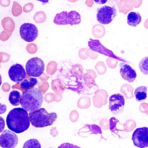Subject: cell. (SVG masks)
I'll return each mask as SVG.
<instances>
[{
	"label": "cell",
	"instance_id": "cell-1",
	"mask_svg": "<svg viewBox=\"0 0 148 148\" xmlns=\"http://www.w3.org/2000/svg\"><path fill=\"white\" fill-rule=\"evenodd\" d=\"M30 122L29 114L24 108H14L9 112L7 117L8 129L16 133L27 130L30 126Z\"/></svg>",
	"mask_w": 148,
	"mask_h": 148
},
{
	"label": "cell",
	"instance_id": "cell-2",
	"mask_svg": "<svg viewBox=\"0 0 148 148\" xmlns=\"http://www.w3.org/2000/svg\"><path fill=\"white\" fill-rule=\"evenodd\" d=\"M44 100L43 94L38 88L27 89L23 92L21 97L22 108L29 112L40 109Z\"/></svg>",
	"mask_w": 148,
	"mask_h": 148
},
{
	"label": "cell",
	"instance_id": "cell-3",
	"mask_svg": "<svg viewBox=\"0 0 148 148\" xmlns=\"http://www.w3.org/2000/svg\"><path fill=\"white\" fill-rule=\"evenodd\" d=\"M29 115L31 123L36 128H43L52 125L58 117L55 112L48 113L43 108L30 112Z\"/></svg>",
	"mask_w": 148,
	"mask_h": 148
},
{
	"label": "cell",
	"instance_id": "cell-4",
	"mask_svg": "<svg viewBox=\"0 0 148 148\" xmlns=\"http://www.w3.org/2000/svg\"><path fill=\"white\" fill-rule=\"evenodd\" d=\"M81 21L80 14L75 11H71L69 12H62L57 14L53 20L54 24L58 25H77L81 23Z\"/></svg>",
	"mask_w": 148,
	"mask_h": 148
},
{
	"label": "cell",
	"instance_id": "cell-5",
	"mask_svg": "<svg viewBox=\"0 0 148 148\" xmlns=\"http://www.w3.org/2000/svg\"><path fill=\"white\" fill-rule=\"evenodd\" d=\"M25 67L28 76L37 77L43 74L45 66L44 61L41 59L36 57L28 60Z\"/></svg>",
	"mask_w": 148,
	"mask_h": 148
},
{
	"label": "cell",
	"instance_id": "cell-6",
	"mask_svg": "<svg viewBox=\"0 0 148 148\" xmlns=\"http://www.w3.org/2000/svg\"><path fill=\"white\" fill-rule=\"evenodd\" d=\"M117 12L115 7L104 6L97 9V20L102 25H108L112 22L116 16Z\"/></svg>",
	"mask_w": 148,
	"mask_h": 148
},
{
	"label": "cell",
	"instance_id": "cell-7",
	"mask_svg": "<svg viewBox=\"0 0 148 148\" xmlns=\"http://www.w3.org/2000/svg\"><path fill=\"white\" fill-rule=\"evenodd\" d=\"M20 33L21 37L24 40L27 42H32L38 37V31L35 25L26 23L21 26Z\"/></svg>",
	"mask_w": 148,
	"mask_h": 148
},
{
	"label": "cell",
	"instance_id": "cell-8",
	"mask_svg": "<svg viewBox=\"0 0 148 148\" xmlns=\"http://www.w3.org/2000/svg\"><path fill=\"white\" fill-rule=\"evenodd\" d=\"M132 140L136 147H148V128L144 127L136 129L132 134Z\"/></svg>",
	"mask_w": 148,
	"mask_h": 148
},
{
	"label": "cell",
	"instance_id": "cell-9",
	"mask_svg": "<svg viewBox=\"0 0 148 148\" xmlns=\"http://www.w3.org/2000/svg\"><path fill=\"white\" fill-rule=\"evenodd\" d=\"M125 103L124 97L122 94H113L109 99V109L113 114L118 115L123 111Z\"/></svg>",
	"mask_w": 148,
	"mask_h": 148
},
{
	"label": "cell",
	"instance_id": "cell-10",
	"mask_svg": "<svg viewBox=\"0 0 148 148\" xmlns=\"http://www.w3.org/2000/svg\"><path fill=\"white\" fill-rule=\"evenodd\" d=\"M17 135L9 130L4 131L0 137V145L2 148H12L18 143Z\"/></svg>",
	"mask_w": 148,
	"mask_h": 148
},
{
	"label": "cell",
	"instance_id": "cell-11",
	"mask_svg": "<svg viewBox=\"0 0 148 148\" xmlns=\"http://www.w3.org/2000/svg\"><path fill=\"white\" fill-rule=\"evenodd\" d=\"M10 79L14 82H21L26 77L25 70L21 65L16 64L12 66L8 71Z\"/></svg>",
	"mask_w": 148,
	"mask_h": 148
},
{
	"label": "cell",
	"instance_id": "cell-12",
	"mask_svg": "<svg viewBox=\"0 0 148 148\" xmlns=\"http://www.w3.org/2000/svg\"><path fill=\"white\" fill-rule=\"evenodd\" d=\"M119 65L120 73L123 78L130 83L134 82L137 77L135 70L129 65L124 63H121Z\"/></svg>",
	"mask_w": 148,
	"mask_h": 148
},
{
	"label": "cell",
	"instance_id": "cell-13",
	"mask_svg": "<svg viewBox=\"0 0 148 148\" xmlns=\"http://www.w3.org/2000/svg\"><path fill=\"white\" fill-rule=\"evenodd\" d=\"M38 83V80L35 78L28 77L23 80L21 82H19L17 85L19 87L16 88L20 89L22 92H24L25 90L27 89L33 88L34 86L37 85Z\"/></svg>",
	"mask_w": 148,
	"mask_h": 148
},
{
	"label": "cell",
	"instance_id": "cell-14",
	"mask_svg": "<svg viewBox=\"0 0 148 148\" xmlns=\"http://www.w3.org/2000/svg\"><path fill=\"white\" fill-rule=\"evenodd\" d=\"M142 21V17L138 12H131L127 16V23L131 26L136 27Z\"/></svg>",
	"mask_w": 148,
	"mask_h": 148
},
{
	"label": "cell",
	"instance_id": "cell-15",
	"mask_svg": "<svg viewBox=\"0 0 148 148\" xmlns=\"http://www.w3.org/2000/svg\"><path fill=\"white\" fill-rule=\"evenodd\" d=\"M147 88L145 86H141L138 87L135 91L136 100L138 102L143 101L147 97Z\"/></svg>",
	"mask_w": 148,
	"mask_h": 148
},
{
	"label": "cell",
	"instance_id": "cell-16",
	"mask_svg": "<svg viewBox=\"0 0 148 148\" xmlns=\"http://www.w3.org/2000/svg\"><path fill=\"white\" fill-rule=\"evenodd\" d=\"M1 24L4 30L7 32L12 33L14 31L15 23L11 18L9 17L5 18L2 20Z\"/></svg>",
	"mask_w": 148,
	"mask_h": 148
},
{
	"label": "cell",
	"instance_id": "cell-17",
	"mask_svg": "<svg viewBox=\"0 0 148 148\" xmlns=\"http://www.w3.org/2000/svg\"><path fill=\"white\" fill-rule=\"evenodd\" d=\"M20 92L17 90H13L10 92L9 100L11 104L14 106H17L21 103Z\"/></svg>",
	"mask_w": 148,
	"mask_h": 148
},
{
	"label": "cell",
	"instance_id": "cell-18",
	"mask_svg": "<svg viewBox=\"0 0 148 148\" xmlns=\"http://www.w3.org/2000/svg\"><path fill=\"white\" fill-rule=\"evenodd\" d=\"M140 71L145 75H148V56L143 58L139 64Z\"/></svg>",
	"mask_w": 148,
	"mask_h": 148
},
{
	"label": "cell",
	"instance_id": "cell-19",
	"mask_svg": "<svg viewBox=\"0 0 148 148\" xmlns=\"http://www.w3.org/2000/svg\"><path fill=\"white\" fill-rule=\"evenodd\" d=\"M23 148H40L41 145L37 139H31L25 143Z\"/></svg>",
	"mask_w": 148,
	"mask_h": 148
},
{
	"label": "cell",
	"instance_id": "cell-20",
	"mask_svg": "<svg viewBox=\"0 0 148 148\" xmlns=\"http://www.w3.org/2000/svg\"><path fill=\"white\" fill-rule=\"evenodd\" d=\"M22 8L17 2L14 1L13 3L12 13L13 15L15 17L19 16L22 13Z\"/></svg>",
	"mask_w": 148,
	"mask_h": 148
},
{
	"label": "cell",
	"instance_id": "cell-21",
	"mask_svg": "<svg viewBox=\"0 0 148 148\" xmlns=\"http://www.w3.org/2000/svg\"><path fill=\"white\" fill-rule=\"evenodd\" d=\"M37 47L36 45L34 44H29L27 47V50L30 53H34L37 52Z\"/></svg>",
	"mask_w": 148,
	"mask_h": 148
},
{
	"label": "cell",
	"instance_id": "cell-22",
	"mask_svg": "<svg viewBox=\"0 0 148 148\" xmlns=\"http://www.w3.org/2000/svg\"><path fill=\"white\" fill-rule=\"evenodd\" d=\"M98 5H103L106 3L108 0H93Z\"/></svg>",
	"mask_w": 148,
	"mask_h": 148
},
{
	"label": "cell",
	"instance_id": "cell-23",
	"mask_svg": "<svg viewBox=\"0 0 148 148\" xmlns=\"http://www.w3.org/2000/svg\"><path fill=\"white\" fill-rule=\"evenodd\" d=\"M38 1H40V2H43V3H47L49 2L50 0H37Z\"/></svg>",
	"mask_w": 148,
	"mask_h": 148
}]
</instances>
